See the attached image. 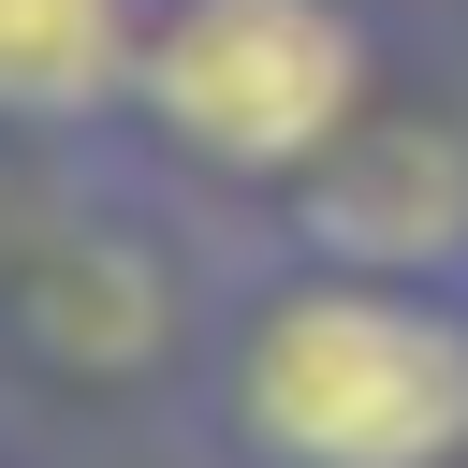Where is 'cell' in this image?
<instances>
[{"label": "cell", "mask_w": 468, "mask_h": 468, "mask_svg": "<svg viewBox=\"0 0 468 468\" xmlns=\"http://www.w3.org/2000/svg\"><path fill=\"white\" fill-rule=\"evenodd\" d=\"M176 424L205 468H468V278L234 234Z\"/></svg>", "instance_id": "1"}, {"label": "cell", "mask_w": 468, "mask_h": 468, "mask_svg": "<svg viewBox=\"0 0 468 468\" xmlns=\"http://www.w3.org/2000/svg\"><path fill=\"white\" fill-rule=\"evenodd\" d=\"M234 234L132 146H0V410L146 424L190 410Z\"/></svg>", "instance_id": "2"}, {"label": "cell", "mask_w": 468, "mask_h": 468, "mask_svg": "<svg viewBox=\"0 0 468 468\" xmlns=\"http://www.w3.org/2000/svg\"><path fill=\"white\" fill-rule=\"evenodd\" d=\"M395 73L410 58L380 0H146L117 146L219 234H278L307 176L395 102Z\"/></svg>", "instance_id": "3"}, {"label": "cell", "mask_w": 468, "mask_h": 468, "mask_svg": "<svg viewBox=\"0 0 468 468\" xmlns=\"http://www.w3.org/2000/svg\"><path fill=\"white\" fill-rule=\"evenodd\" d=\"M278 234L336 249V263H380V278H468V102L395 73V102L307 176V205Z\"/></svg>", "instance_id": "4"}, {"label": "cell", "mask_w": 468, "mask_h": 468, "mask_svg": "<svg viewBox=\"0 0 468 468\" xmlns=\"http://www.w3.org/2000/svg\"><path fill=\"white\" fill-rule=\"evenodd\" d=\"M146 0H0V146H117Z\"/></svg>", "instance_id": "5"}, {"label": "cell", "mask_w": 468, "mask_h": 468, "mask_svg": "<svg viewBox=\"0 0 468 468\" xmlns=\"http://www.w3.org/2000/svg\"><path fill=\"white\" fill-rule=\"evenodd\" d=\"M0 468H15V439H0Z\"/></svg>", "instance_id": "6"}]
</instances>
